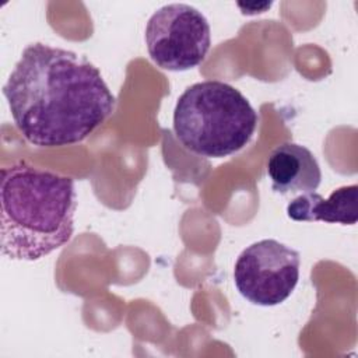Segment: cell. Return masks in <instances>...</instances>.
Masks as SVG:
<instances>
[{"label": "cell", "instance_id": "obj_2", "mask_svg": "<svg viewBox=\"0 0 358 358\" xmlns=\"http://www.w3.org/2000/svg\"><path fill=\"white\" fill-rule=\"evenodd\" d=\"M0 246L13 260L34 262L66 245L74 232V180L18 162L1 169Z\"/></svg>", "mask_w": 358, "mask_h": 358}, {"label": "cell", "instance_id": "obj_7", "mask_svg": "<svg viewBox=\"0 0 358 358\" xmlns=\"http://www.w3.org/2000/svg\"><path fill=\"white\" fill-rule=\"evenodd\" d=\"M357 193V185L341 186L327 199L316 192L303 193L288 203L287 215L294 221L354 225L358 220Z\"/></svg>", "mask_w": 358, "mask_h": 358}, {"label": "cell", "instance_id": "obj_3", "mask_svg": "<svg viewBox=\"0 0 358 358\" xmlns=\"http://www.w3.org/2000/svg\"><path fill=\"white\" fill-rule=\"evenodd\" d=\"M259 116L235 87L215 80L196 83L178 98L173 131L189 151L224 158L242 150L253 137Z\"/></svg>", "mask_w": 358, "mask_h": 358}, {"label": "cell", "instance_id": "obj_1", "mask_svg": "<svg viewBox=\"0 0 358 358\" xmlns=\"http://www.w3.org/2000/svg\"><path fill=\"white\" fill-rule=\"evenodd\" d=\"M3 94L15 127L39 147L85 140L116 103L98 67L71 50L42 42L22 50Z\"/></svg>", "mask_w": 358, "mask_h": 358}, {"label": "cell", "instance_id": "obj_4", "mask_svg": "<svg viewBox=\"0 0 358 358\" xmlns=\"http://www.w3.org/2000/svg\"><path fill=\"white\" fill-rule=\"evenodd\" d=\"M151 60L169 71L199 66L211 46L207 18L196 7L172 3L159 7L148 18L144 34Z\"/></svg>", "mask_w": 358, "mask_h": 358}, {"label": "cell", "instance_id": "obj_5", "mask_svg": "<svg viewBox=\"0 0 358 358\" xmlns=\"http://www.w3.org/2000/svg\"><path fill=\"white\" fill-rule=\"evenodd\" d=\"M299 253L275 241L262 239L238 256L234 281L239 294L260 306L284 302L299 280Z\"/></svg>", "mask_w": 358, "mask_h": 358}, {"label": "cell", "instance_id": "obj_6", "mask_svg": "<svg viewBox=\"0 0 358 358\" xmlns=\"http://www.w3.org/2000/svg\"><path fill=\"white\" fill-rule=\"evenodd\" d=\"M271 189L280 194L315 192L322 180L317 159L306 147L296 143L277 145L267 159Z\"/></svg>", "mask_w": 358, "mask_h": 358}]
</instances>
